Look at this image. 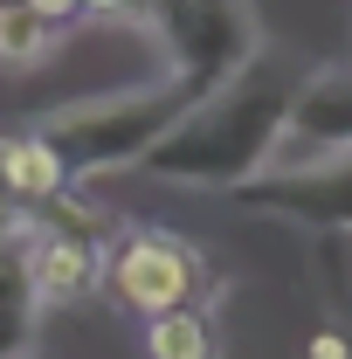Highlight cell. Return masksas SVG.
Instances as JSON below:
<instances>
[{
  "mask_svg": "<svg viewBox=\"0 0 352 359\" xmlns=\"http://www.w3.org/2000/svg\"><path fill=\"white\" fill-rule=\"evenodd\" d=\"M28 7H35V14H42L48 28H69V21H76V14H90V0H28Z\"/></svg>",
  "mask_w": 352,
  "mask_h": 359,
  "instance_id": "12",
  "label": "cell"
},
{
  "mask_svg": "<svg viewBox=\"0 0 352 359\" xmlns=\"http://www.w3.org/2000/svg\"><path fill=\"white\" fill-rule=\"evenodd\" d=\"M35 283H28V215L0 222V359H28L35 346Z\"/></svg>",
  "mask_w": 352,
  "mask_h": 359,
  "instance_id": "8",
  "label": "cell"
},
{
  "mask_svg": "<svg viewBox=\"0 0 352 359\" xmlns=\"http://www.w3.org/2000/svg\"><path fill=\"white\" fill-rule=\"evenodd\" d=\"M145 353L152 359H215V318L201 311H166L145 325Z\"/></svg>",
  "mask_w": 352,
  "mask_h": 359,
  "instance_id": "10",
  "label": "cell"
},
{
  "mask_svg": "<svg viewBox=\"0 0 352 359\" xmlns=\"http://www.w3.org/2000/svg\"><path fill=\"white\" fill-rule=\"evenodd\" d=\"M0 7H28V0H0Z\"/></svg>",
  "mask_w": 352,
  "mask_h": 359,
  "instance_id": "14",
  "label": "cell"
},
{
  "mask_svg": "<svg viewBox=\"0 0 352 359\" xmlns=\"http://www.w3.org/2000/svg\"><path fill=\"white\" fill-rule=\"evenodd\" d=\"M55 35L35 7H0V69H42L55 55Z\"/></svg>",
  "mask_w": 352,
  "mask_h": 359,
  "instance_id": "11",
  "label": "cell"
},
{
  "mask_svg": "<svg viewBox=\"0 0 352 359\" xmlns=\"http://www.w3.org/2000/svg\"><path fill=\"white\" fill-rule=\"evenodd\" d=\"M104 276H111V297L138 311L145 325L166 311H194L201 297H208V263L166 235V228H132V235H118L111 249H104Z\"/></svg>",
  "mask_w": 352,
  "mask_h": 359,
  "instance_id": "4",
  "label": "cell"
},
{
  "mask_svg": "<svg viewBox=\"0 0 352 359\" xmlns=\"http://www.w3.org/2000/svg\"><path fill=\"white\" fill-rule=\"evenodd\" d=\"M0 194H7L14 208H48V201L69 194V166L48 152L42 132L7 138V152H0Z\"/></svg>",
  "mask_w": 352,
  "mask_h": 359,
  "instance_id": "9",
  "label": "cell"
},
{
  "mask_svg": "<svg viewBox=\"0 0 352 359\" xmlns=\"http://www.w3.org/2000/svg\"><path fill=\"white\" fill-rule=\"evenodd\" d=\"M325 152H352V62L339 69H304L290 125L276 145V166L290 159H325Z\"/></svg>",
  "mask_w": 352,
  "mask_h": 359,
  "instance_id": "6",
  "label": "cell"
},
{
  "mask_svg": "<svg viewBox=\"0 0 352 359\" xmlns=\"http://www.w3.org/2000/svg\"><path fill=\"white\" fill-rule=\"evenodd\" d=\"M28 359H42V353H28Z\"/></svg>",
  "mask_w": 352,
  "mask_h": 359,
  "instance_id": "15",
  "label": "cell"
},
{
  "mask_svg": "<svg viewBox=\"0 0 352 359\" xmlns=\"http://www.w3.org/2000/svg\"><path fill=\"white\" fill-rule=\"evenodd\" d=\"M145 28L166 48V83L187 104L221 90L263 48V28H256L249 0H145Z\"/></svg>",
  "mask_w": 352,
  "mask_h": 359,
  "instance_id": "3",
  "label": "cell"
},
{
  "mask_svg": "<svg viewBox=\"0 0 352 359\" xmlns=\"http://www.w3.org/2000/svg\"><path fill=\"white\" fill-rule=\"evenodd\" d=\"M304 359H352V346L325 325V332H311V346H304Z\"/></svg>",
  "mask_w": 352,
  "mask_h": 359,
  "instance_id": "13",
  "label": "cell"
},
{
  "mask_svg": "<svg viewBox=\"0 0 352 359\" xmlns=\"http://www.w3.org/2000/svg\"><path fill=\"white\" fill-rule=\"evenodd\" d=\"M28 283H35V304H83L90 290L104 283V249L83 235H62V228L28 222Z\"/></svg>",
  "mask_w": 352,
  "mask_h": 359,
  "instance_id": "7",
  "label": "cell"
},
{
  "mask_svg": "<svg viewBox=\"0 0 352 359\" xmlns=\"http://www.w3.org/2000/svg\"><path fill=\"white\" fill-rule=\"evenodd\" d=\"M297 83H304L297 62L256 48L228 83L208 90L173 132L145 152V173L166 180V187H187V194H235V187H249L256 173L276 166Z\"/></svg>",
  "mask_w": 352,
  "mask_h": 359,
  "instance_id": "1",
  "label": "cell"
},
{
  "mask_svg": "<svg viewBox=\"0 0 352 359\" xmlns=\"http://www.w3.org/2000/svg\"><path fill=\"white\" fill-rule=\"evenodd\" d=\"M194 104L180 97L166 76L125 97H83V104H62L55 118H42L48 152L69 166V180H97L111 166H145V152L173 132Z\"/></svg>",
  "mask_w": 352,
  "mask_h": 359,
  "instance_id": "2",
  "label": "cell"
},
{
  "mask_svg": "<svg viewBox=\"0 0 352 359\" xmlns=\"http://www.w3.org/2000/svg\"><path fill=\"white\" fill-rule=\"evenodd\" d=\"M228 201L242 215H263V222H297V228H318V235H352V152L269 166L249 187H235Z\"/></svg>",
  "mask_w": 352,
  "mask_h": 359,
  "instance_id": "5",
  "label": "cell"
}]
</instances>
